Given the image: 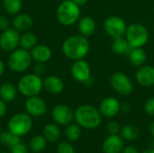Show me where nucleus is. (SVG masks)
Returning a JSON list of instances; mask_svg holds the SVG:
<instances>
[{"instance_id":"4","label":"nucleus","mask_w":154,"mask_h":153,"mask_svg":"<svg viewBox=\"0 0 154 153\" xmlns=\"http://www.w3.org/2000/svg\"><path fill=\"white\" fill-rule=\"evenodd\" d=\"M43 88V80L40 77V75L33 73V74H26L23 76L18 83H17V89L21 95L30 97L38 96Z\"/></svg>"},{"instance_id":"45","label":"nucleus","mask_w":154,"mask_h":153,"mask_svg":"<svg viewBox=\"0 0 154 153\" xmlns=\"http://www.w3.org/2000/svg\"><path fill=\"white\" fill-rule=\"evenodd\" d=\"M1 153H5V152H1Z\"/></svg>"},{"instance_id":"30","label":"nucleus","mask_w":154,"mask_h":153,"mask_svg":"<svg viewBox=\"0 0 154 153\" xmlns=\"http://www.w3.org/2000/svg\"><path fill=\"white\" fill-rule=\"evenodd\" d=\"M65 135L68 138V140L70 141V142L78 141L81 136V128H80V126L78 124H69L67 126L66 130H65Z\"/></svg>"},{"instance_id":"7","label":"nucleus","mask_w":154,"mask_h":153,"mask_svg":"<svg viewBox=\"0 0 154 153\" xmlns=\"http://www.w3.org/2000/svg\"><path fill=\"white\" fill-rule=\"evenodd\" d=\"M32 126V121L28 114H16L8 122V131L13 134L22 137L27 134Z\"/></svg>"},{"instance_id":"2","label":"nucleus","mask_w":154,"mask_h":153,"mask_svg":"<svg viewBox=\"0 0 154 153\" xmlns=\"http://www.w3.org/2000/svg\"><path fill=\"white\" fill-rule=\"evenodd\" d=\"M74 119L80 127L93 130L100 125L102 115L96 107L89 105H83L76 109Z\"/></svg>"},{"instance_id":"33","label":"nucleus","mask_w":154,"mask_h":153,"mask_svg":"<svg viewBox=\"0 0 154 153\" xmlns=\"http://www.w3.org/2000/svg\"><path fill=\"white\" fill-rule=\"evenodd\" d=\"M144 110L148 115L154 117V97L146 101L144 105Z\"/></svg>"},{"instance_id":"12","label":"nucleus","mask_w":154,"mask_h":153,"mask_svg":"<svg viewBox=\"0 0 154 153\" xmlns=\"http://www.w3.org/2000/svg\"><path fill=\"white\" fill-rule=\"evenodd\" d=\"M24 107L28 115L35 117L42 116L47 111L46 102L44 101V99L38 96L27 97L24 104Z\"/></svg>"},{"instance_id":"14","label":"nucleus","mask_w":154,"mask_h":153,"mask_svg":"<svg viewBox=\"0 0 154 153\" xmlns=\"http://www.w3.org/2000/svg\"><path fill=\"white\" fill-rule=\"evenodd\" d=\"M120 102L115 97L108 96L101 101L98 110L102 116L106 118H112L120 112Z\"/></svg>"},{"instance_id":"44","label":"nucleus","mask_w":154,"mask_h":153,"mask_svg":"<svg viewBox=\"0 0 154 153\" xmlns=\"http://www.w3.org/2000/svg\"><path fill=\"white\" fill-rule=\"evenodd\" d=\"M60 1H64V0H60Z\"/></svg>"},{"instance_id":"40","label":"nucleus","mask_w":154,"mask_h":153,"mask_svg":"<svg viewBox=\"0 0 154 153\" xmlns=\"http://www.w3.org/2000/svg\"><path fill=\"white\" fill-rule=\"evenodd\" d=\"M4 72H5V64L2 61V60L0 59V78L3 76Z\"/></svg>"},{"instance_id":"16","label":"nucleus","mask_w":154,"mask_h":153,"mask_svg":"<svg viewBox=\"0 0 154 153\" xmlns=\"http://www.w3.org/2000/svg\"><path fill=\"white\" fill-rule=\"evenodd\" d=\"M32 61L37 62L38 64H43L48 62L52 56V51L50 47L44 44H37L30 50Z\"/></svg>"},{"instance_id":"43","label":"nucleus","mask_w":154,"mask_h":153,"mask_svg":"<svg viewBox=\"0 0 154 153\" xmlns=\"http://www.w3.org/2000/svg\"><path fill=\"white\" fill-rule=\"evenodd\" d=\"M0 132H1V124H0Z\"/></svg>"},{"instance_id":"6","label":"nucleus","mask_w":154,"mask_h":153,"mask_svg":"<svg viewBox=\"0 0 154 153\" xmlns=\"http://www.w3.org/2000/svg\"><path fill=\"white\" fill-rule=\"evenodd\" d=\"M125 36L131 48H143L149 40V32L143 24L134 23L127 26Z\"/></svg>"},{"instance_id":"10","label":"nucleus","mask_w":154,"mask_h":153,"mask_svg":"<svg viewBox=\"0 0 154 153\" xmlns=\"http://www.w3.org/2000/svg\"><path fill=\"white\" fill-rule=\"evenodd\" d=\"M20 32L13 27L2 31L0 34V48L5 51L11 52L20 45Z\"/></svg>"},{"instance_id":"37","label":"nucleus","mask_w":154,"mask_h":153,"mask_svg":"<svg viewBox=\"0 0 154 153\" xmlns=\"http://www.w3.org/2000/svg\"><path fill=\"white\" fill-rule=\"evenodd\" d=\"M122 153H139V151H137V149L134 146L129 145V146L124 147Z\"/></svg>"},{"instance_id":"1","label":"nucleus","mask_w":154,"mask_h":153,"mask_svg":"<svg viewBox=\"0 0 154 153\" xmlns=\"http://www.w3.org/2000/svg\"><path fill=\"white\" fill-rule=\"evenodd\" d=\"M90 44L87 37L72 35L68 37L62 43V52L66 58L71 60L84 59L89 52Z\"/></svg>"},{"instance_id":"26","label":"nucleus","mask_w":154,"mask_h":153,"mask_svg":"<svg viewBox=\"0 0 154 153\" xmlns=\"http://www.w3.org/2000/svg\"><path fill=\"white\" fill-rule=\"evenodd\" d=\"M43 134L47 142L54 143V142H57L60 137V130L57 124H48L44 127Z\"/></svg>"},{"instance_id":"24","label":"nucleus","mask_w":154,"mask_h":153,"mask_svg":"<svg viewBox=\"0 0 154 153\" xmlns=\"http://www.w3.org/2000/svg\"><path fill=\"white\" fill-rule=\"evenodd\" d=\"M121 137L127 142H134L138 139L140 135V130L134 124H129L121 128Z\"/></svg>"},{"instance_id":"19","label":"nucleus","mask_w":154,"mask_h":153,"mask_svg":"<svg viewBox=\"0 0 154 153\" xmlns=\"http://www.w3.org/2000/svg\"><path fill=\"white\" fill-rule=\"evenodd\" d=\"M43 88L51 95H59L64 89V83L57 76H48L43 79Z\"/></svg>"},{"instance_id":"32","label":"nucleus","mask_w":154,"mask_h":153,"mask_svg":"<svg viewBox=\"0 0 154 153\" xmlns=\"http://www.w3.org/2000/svg\"><path fill=\"white\" fill-rule=\"evenodd\" d=\"M106 129H107V132L109 134L111 135H116V134H118L121 131V126L120 124L116 122V121H111L107 124V126H106Z\"/></svg>"},{"instance_id":"27","label":"nucleus","mask_w":154,"mask_h":153,"mask_svg":"<svg viewBox=\"0 0 154 153\" xmlns=\"http://www.w3.org/2000/svg\"><path fill=\"white\" fill-rule=\"evenodd\" d=\"M5 11L11 15H15L21 13L23 2L22 0H3Z\"/></svg>"},{"instance_id":"20","label":"nucleus","mask_w":154,"mask_h":153,"mask_svg":"<svg viewBox=\"0 0 154 153\" xmlns=\"http://www.w3.org/2000/svg\"><path fill=\"white\" fill-rule=\"evenodd\" d=\"M17 86L11 82H4L0 86V98L6 103L14 101L17 96Z\"/></svg>"},{"instance_id":"17","label":"nucleus","mask_w":154,"mask_h":153,"mask_svg":"<svg viewBox=\"0 0 154 153\" xmlns=\"http://www.w3.org/2000/svg\"><path fill=\"white\" fill-rule=\"evenodd\" d=\"M33 20L32 16L28 14L19 13L15 14L11 22L12 27L14 28L19 32H24L29 31L31 27L32 26Z\"/></svg>"},{"instance_id":"34","label":"nucleus","mask_w":154,"mask_h":153,"mask_svg":"<svg viewBox=\"0 0 154 153\" xmlns=\"http://www.w3.org/2000/svg\"><path fill=\"white\" fill-rule=\"evenodd\" d=\"M11 22L8 17L5 15H0V31H5L8 28H10Z\"/></svg>"},{"instance_id":"29","label":"nucleus","mask_w":154,"mask_h":153,"mask_svg":"<svg viewBox=\"0 0 154 153\" xmlns=\"http://www.w3.org/2000/svg\"><path fill=\"white\" fill-rule=\"evenodd\" d=\"M47 145V140L42 135H36L30 141V149L33 152H42Z\"/></svg>"},{"instance_id":"23","label":"nucleus","mask_w":154,"mask_h":153,"mask_svg":"<svg viewBox=\"0 0 154 153\" xmlns=\"http://www.w3.org/2000/svg\"><path fill=\"white\" fill-rule=\"evenodd\" d=\"M111 49L115 54L124 55V54H128L132 48L130 47L128 41L124 36V37L115 38L111 44Z\"/></svg>"},{"instance_id":"5","label":"nucleus","mask_w":154,"mask_h":153,"mask_svg":"<svg viewBox=\"0 0 154 153\" xmlns=\"http://www.w3.org/2000/svg\"><path fill=\"white\" fill-rule=\"evenodd\" d=\"M32 61V59L30 50L23 48H17L11 51L7 60V66L12 71L15 73H22L30 68Z\"/></svg>"},{"instance_id":"13","label":"nucleus","mask_w":154,"mask_h":153,"mask_svg":"<svg viewBox=\"0 0 154 153\" xmlns=\"http://www.w3.org/2000/svg\"><path fill=\"white\" fill-rule=\"evenodd\" d=\"M52 118L60 125H69L74 119V113L71 108L66 105L56 106L51 112Z\"/></svg>"},{"instance_id":"25","label":"nucleus","mask_w":154,"mask_h":153,"mask_svg":"<svg viewBox=\"0 0 154 153\" xmlns=\"http://www.w3.org/2000/svg\"><path fill=\"white\" fill-rule=\"evenodd\" d=\"M37 36L35 33H33L32 32H23V34L21 35L20 38V46L21 48L27 50H31L33 47H35L37 45Z\"/></svg>"},{"instance_id":"22","label":"nucleus","mask_w":154,"mask_h":153,"mask_svg":"<svg viewBox=\"0 0 154 153\" xmlns=\"http://www.w3.org/2000/svg\"><path fill=\"white\" fill-rule=\"evenodd\" d=\"M78 28L81 35L85 37H88L95 32L96 23L93 18L89 16H84L79 21Z\"/></svg>"},{"instance_id":"31","label":"nucleus","mask_w":154,"mask_h":153,"mask_svg":"<svg viewBox=\"0 0 154 153\" xmlns=\"http://www.w3.org/2000/svg\"><path fill=\"white\" fill-rule=\"evenodd\" d=\"M57 151L58 153H76V151L73 148V146L66 142H62L59 143Z\"/></svg>"},{"instance_id":"11","label":"nucleus","mask_w":154,"mask_h":153,"mask_svg":"<svg viewBox=\"0 0 154 153\" xmlns=\"http://www.w3.org/2000/svg\"><path fill=\"white\" fill-rule=\"evenodd\" d=\"M70 73L76 81L86 83L91 78V68L84 59L74 60L70 68Z\"/></svg>"},{"instance_id":"38","label":"nucleus","mask_w":154,"mask_h":153,"mask_svg":"<svg viewBox=\"0 0 154 153\" xmlns=\"http://www.w3.org/2000/svg\"><path fill=\"white\" fill-rule=\"evenodd\" d=\"M131 108H132V106H131V105H130V104H128V103H125V104L121 105L120 111H122V112H124V113H128V112H130Z\"/></svg>"},{"instance_id":"9","label":"nucleus","mask_w":154,"mask_h":153,"mask_svg":"<svg viewBox=\"0 0 154 153\" xmlns=\"http://www.w3.org/2000/svg\"><path fill=\"white\" fill-rule=\"evenodd\" d=\"M113 89L119 95L128 96L133 92L134 85L130 78L123 72H116L110 78Z\"/></svg>"},{"instance_id":"21","label":"nucleus","mask_w":154,"mask_h":153,"mask_svg":"<svg viewBox=\"0 0 154 153\" xmlns=\"http://www.w3.org/2000/svg\"><path fill=\"white\" fill-rule=\"evenodd\" d=\"M130 63L134 67H142L145 64L147 55L143 48H132L128 53Z\"/></svg>"},{"instance_id":"15","label":"nucleus","mask_w":154,"mask_h":153,"mask_svg":"<svg viewBox=\"0 0 154 153\" xmlns=\"http://www.w3.org/2000/svg\"><path fill=\"white\" fill-rule=\"evenodd\" d=\"M135 78L137 83L143 87L154 86V67L150 65L140 67L136 72Z\"/></svg>"},{"instance_id":"41","label":"nucleus","mask_w":154,"mask_h":153,"mask_svg":"<svg viewBox=\"0 0 154 153\" xmlns=\"http://www.w3.org/2000/svg\"><path fill=\"white\" fill-rule=\"evenodd\" d=\"M149 131H150L151 135L154 138V121L153 122H152V124H150V126H149Z\"/></svg>"},{"instance_id":"36","label":"nucleus","mask_w":154,"mask_h":153,"mask_svg":"<svg viewBox=\"0 0 154 153\" xmlns=\"http://www.w3.org/2000/svg\"><path fill=\"white\" fill-rule=\"evenodd\" d=\"M6 111H7L6 102H5L3 99L0 98V118L4 117L5 115Z\"/></svg>"},{"instance_id":"18","label":"nucleus","mask_w":154,"mask_h":153,"mask_svg":"<svg viewBox=\"0 0 154 153\" xmlns=\"http://www.w3.org/2000/svg\"><path fill=\"white\" fill-rule=\"evenodd\" d=\"M124 139L118 134L109 135L103 142L104 153H121L124 149Z\"/></svg>"},{"instance_id":"3","label":"nucleus","mask_w":154,"mask_h":153,"mask_svg":"<svg viewBox=\"0 0 154 153\" xmlns=\"http://www.w3.org/2000/svg\"><path fill=\"white\" fill-rule=\"evenodd\" d=\"M80 15L79 5L75 4L72 0L61 1L59 5L56 16L59 23L63 26H71L78 22Z\"/></svg>"},{"instance_id":"28","label":"nucleus","mask_w":154,"mask_h":153,"mask_svg":"<svg viewBox=\"0 0 154 153\" xmlns=\"http://www.w3.org/2000/svg\"><path fill=\"white\" fill-rule=\"evenodd\" d=\"M0 142L11 150L14 146L20 143L21 140L19 136H16L13 134L10 131H8V132H3L2 133H0Z\"/></svg>"},{"instance_id":"42","label":"nucleus","mask_w":154,"mask_h":153,"mask_svg":"<svg viewBox=\"0 0 154 153\" xmlns=\"http://www.w3.org/2000/svg\"><path fill=\"white\" fill-rule=\"evenodd\" d=\"M143 153H154V149H147L144 151H143Z\"/></svg>"},{"instance_id":"35","label":"nucleus","mask_w":154,"mask_h":153,"mask_svg":"<svg viewBox=\"0 0 154 153\" xmlns=\"http://www.w3.org/2000/svg\"><path fill=\"white\" fill-rule=\"evenodd\" d=\"M11 153H28V149L26 145L20 142L11 149Z\"/></svg>"},{"instance_id":"8","label":"nucleus","mask_w":154,"mask_h":153,"mask_svg":"<svg viewBox=\"0 0 154 153\" xmlns=\"http://www.w3.org/2000/svg\"><path fill=\"white\" fill-rule=\"evenodd\" d=\"M127 25L125 21L116 15L108 16L104 22L105 32L113 39L124 37L125 35Z\"/></svg>"},{"instance_id":"39","label":"nucleus","mask_w":154,"mask_h":153,"mask_svg":"<svg viewBox=\"0 0 154 153\" xmlns=\"http://www.w3.org/2000/svg\"><path fill=\"white\" fill-rule=\"evenodd\" d=\"M75 4H77L78 5H86L87 3H88V0H72Z\"/></svg>"}]
</instances>
